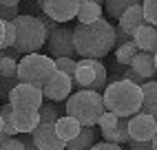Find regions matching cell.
<instances>
[{
    "instance_id": "obj_1",
    "label": "cell",
    "mask_w": 157,
    "mask_h": 150,
    "mask_svg": "<svg viewBox=\"0 0 157 150\" xmlns=\"http://www.w3.org/2000/svg\"><path fill=\"white\" fill-rule=\"evenodd\" d=\"M73 33H75V51L78 55H82V60L106 58L109 51L115 49V27L104 18L91 24L78 22Z\"/></svg>"
},
{
    "instance_id": "obj_2",
    "label": "cell",
    "mask_w": 157,
    "mask_h": 150,
    "mask_svg": "<svg viewBox=\"0 0 157 150\" xmlns=\"http://www.w3.org/2000/svg\"><path fill=\"white\" fill-rule=\"evenodd\" d=\"M142 104H144L142 86L128 80L109 84L106 91H104V106H106V111L115 113L117 117H133L142 113Z\"/></svg>"
},
{
    "instance_id": "obj_3",
    "label": "cell",
    "mask_w": 157,
    "mask_h": 150,
    "mask_svg": "<svg viewBox=\"0 0 157 150\" xmlns=\"http://www.w3.org/2000/svg\"><path fill=\"white\" fill-rule=\"evenodd\" d=\"M16 27V51L20 55H29V53H38L49 42V29L40 20V16H29L20 13L13 20Z\"/></svg>"
},
{
    "instance_id": "obj_4",
    "label": "cell",
    "mask_w": 157,
    "mask_h": 150,
    "mask_svg": "<svg viewBox=\"0 0 157 150\" xmlns=\"http://www.w3.org/2000/svg\"><path fill=\"white\" fill-rule=\"evenodd\" d=\"M67 115L75 117L82 126H95L100 117L106 113L104 106V95L95 91H78L64 102Z\"/></svg>"
},
{
    "instance_id": "obj_5",
    "label": "cell",
    "mask_w": 157,
    "mask_h": 150,
    "mask_svg": "<svg viewBox=\"0 0 157 150\" xmlns=\"http://www.w3.org/2000/svg\"><path fill=\"white\" fill-rule=\"evenodd\" d=\"M58 73L56 60L44 53H29L22 55L18 64V82L22 84H33L38 88H44L47 82Z\"/></svg>"
},
{
    "instance_id": "obj_6",
    "label": "cell",
    "mask_w": 157,
    "mask_h": 150,
    "mask_svg": "<svg viewBox=\"0 0 157 150\" xmlns=\"http://www.w3.org/2000/svg\"><path fill=\"white\" fill-rule=\"evenodd\" d=\"M73 82L80 91H95L104 95L109 86V69L100 60H80Z\"/></svg>"
},
{
    "instance_id": "obj_7",
    "label": "cell",
    "mask_w": 157,
    "mask_h": 150,
    "mask_svg": "<svg viewBox=\"0 0 157 150\" xmlns=\"http://www.w3.org/2000/svg\"><path fill=\"white\" fill-rule=\"evenodd\" d=\"M9 104L16 111H40V106L44 104V93H42V88L33 86V84L20 82L9 95Z\"/></svg>"
},
{
    "instance_id": "obj_8",
    "label": "cell",
    "mask_w": 157,
    "mask_h": 150,
    "mask_svg": "<svg viewBox=\"0 0 157 150\" xmlns=\"http://www.w3.org/2000/svg\"><path fill=\"white\" fill-rule=\"evenodd\" d=\"M47 51L53 60H60V58H73L75 55V33L73 29L69 27H60L58 31L49 36V42H47Z\"/></svg>"
},
{
    "instance_id": "obj_9",
    "label": "cell",
    "mask_w": 157,
    "mask_h": 150,
    "mask_svg": "<svg viewBox=\"0 0 157 150\" xmlns=\"http://www.w3.org/2000/svg\"><path fill=\"white\" fill-rule=\"evenodd\" d=\"M82 0H44L42 2V13L56 22H69V20L78 18Z\"/></svg>"
},
{
    "instance_id": "obj_10",
    "label": "cell",
    "mask_w": 157,
    "mask_h": 150,
    "mask_svg": "<svg viewBox=\"0 0 157 150\" xmlns=\"http://www.w3.org/2000/svg\"><path fill=\"white\" fill-rule=\"evenodd\" d=\"M131 141H153L157 135V119L148 113H137L128 117Z\"/></svg>"
},
{
    "instance_id": "obj_11",
    "label": "cell",
    "mask_w": 157,
    "mask_h": 150,
    "mask_svg": "<svg viewBox=\"0 0 157 150\" xmlns=\"http://www.w3.org/2000/svg\"><path fill=\"white\" fill-rule=\"evenodd\" d=\"M73 88H75L73 77H69L67 73L58 71L53 77L47 82V86L42 88V93H44V99H49V102H64V99H69L73 95L71 93Z\"/></svg>"
},
{
    "instance_id": "obj_12",
    "label": "cell",
    "mask_w": 157,
    "mask_h": 150,
    "mask_svg": "<svg viewBox=\"0 0 157 150\" xmlns=\"http://www.w3.org/2000/svg\"><path fill=\"white\" fill-rule=\"evenodd\" d=\"M31 137L40 150H67V141L60 139L56 124H40Z\"/></svg>"
},
{
    "instance_id": "obj_13",
    "label": "cell",
    "mask_w": 157,
    "mask_h": 150,
    "mask_svg": "<svg viewBox=\"0 0 157 150\" xmlns=\"http://www.w3.org/2000/svg\"><path fill=\"white\" fill-rule=\"evenodd\" d=\"M42 124L38 111H13V128L18 135H33V130Z\"/></svg>"
},
{
    "instance_id": "obj_14",
    "label": "cell",
    "mask_w": 157,
    "mask_h": 150,
    "mask_svg": "<svg viewBox=\"0 0 157 150\" xmlns=\"http://www.w3.org/2000/svg\"><path fill=\"white\" fill-rule=\"evenodd\" d=\"M144 24H148V22H146V16H144V7L142 5L131 7L128 11L120 18V22H117V27L124 31V33H128L131 38H133L135 31H137L140 27H144Z\"/></svg>"
},
{
    "instance_id": "obj_15",
    "label": "cell",
    "mask_w": 157,
    "mask_h": 150,
    "mask_svg": "<svg viewBox=\"0 0 157 150\" xmlns=\"http://www.w3.org/2000/svg\"><path fill=\"white\" fill-rule=\"evenodd\" d=\"M133 42L140 47V51L144 53H157V27L153 24H144L133 33Z\"/></svg>"
},
{
    "instance_id": "obj_16",
    "label": "cell",
    "mask_w": 157,
    "mask_h": 150,
    "mask_svg": "<svg viewBox=\"0 0 157 150\" xmlns=\"http://www.w3.org/2000/svg\"><path fill=\"white\" fill-rule=\"evenodd\" d=\"M102 137H104V141H109V144H117V146L131 144V133H128V117H120L117 126L109 128V130H102Z\"/></svg>"
},
{
    "instance_id": "obj_17",
    "label": "cell",
    "mask_w": 157,
    "mask_h": 150,
    "mask_svg": "<svg viewBox=\"0 0 157 150\" xmlns=\"http://www.w3.org/2000/svg\"><path fill=\"white\" fill-rule=\"evenodd\" d=\"M82 128H84V126H82V124L75 119V117H71V115H64V117H60V119L56 122V130H58L60 139H64L67 144L80 135Z\"/></svg>"
},
{
    "instance_id": "obj_18",
    "label": "cell",
    "mask_w": 157,
    "mask_h": 150,
    "mask_svg": "<svg viewBox=\"0 0 157 150\" xmlns=\"http://www.w3.org/2000/svg\"><path fill=\"white\" fill-rule=\"evenodd\" d=\"M131 69H133L135 73H140L144 80H153L155 75H157V69H155V55H153V53H144V51H140V55L133 60Z\"/></svg>"
},
{
    "instance_id": "obj_19",
    "label": "cell",
    "mask_w": 157,
    "mask_h": 150,
    "mask_svg": "<svg viewBox=\"0 0 157 150\" xmlns=\"http://www.w3.org/2000/svg\"><path fill=\"white\" fill-rule=\"evenodd\" d=\"M95 144H98V130L93 126H84L80 135L67 144V150H91Z\"/></svg>"
},
{
    "instance_id": "obj_20",
    "label": "cell",
    "mask_w": 157,
    "mask_h": 150,
    "mask_svg": "<svg viewBox=\"0 0 157 150\" xmlns=\"http://www.w3.org/2000/svg\"><path fill=\"white\" fill-rule=\"evenodd\" d=\"M142 93H144L142 113H148L157 119V80H148L142 86Z\"/></svg>"
},
{
    "instance_id": "obj_21",
    "label": "cell",
    "mask_w": 157,
    "mask_h": 150,
    "mask_svg": "<svg viewBox=\"0 0 157 150\" xmlns=\"http://www.w3.org/2000/svg\"><path fill=\"white\" fill-rule=\"evenodd\" d=\"M98 20H102V5L100 2H91V0H82L78 22L80 24H91V22H98Z\"/></svg>"
},
{
    "instance_id": "obj_22",
    "label": "cell",
    "mask_w": 157,
    "mask_h": 150,
    "mask_svg": "<svg viewBox=\"0 0 157 150\" xmlns=\"http://www.w3.org/2000/svg\"><path fill=\"white\" fill-rule=\"evenodd\" d=\"M140 55V47L135 44V42H126V44H122L120 49H115V62L122 64V66H131L133 60Z\"/></svg>"
},
{
    "instance_id": "obj_23",
    "label": "cell",
    "mask_w": 157,
    "mask_h": 150,
    "mask_svg": "<svg viewBox=\"0 0 157 150\" xmlns=\"http://www.w3.org/2000/svg\"><path fill=\"white\" fill-rule=\"evenodd\" d=\"M135 5H140L137 0H104V9H106V13L111 18H117V20L126 13L131 7H135Z\"/></svg>"
},
{
    "instance_id": "obj_24",
    "label": "cell",
    "mask_w": 157,
    "mask_h": 150,
    "mask_svg": "<svg viewBox=\"0 0 157 150\" xmlns=\"http://www.w3.org/2000/svg\"><path fill=\"white\" fill-rule=\"evenodd\" d=\"M18 55L20 53L16 49H11L7 58L0 60V77H18V64H20Z\"/></svg>"
},
{
    "instance_id": "obj_25",
    "label": "cell",
    "mask_w": 157,
    "mask_h": 150,
    "mask_svg": "<svg viewBox=\"0 0 157 150\" xmlns=\"http://www.w3.org/2000/svg\"><path fill=\"white\" fill-rule=\"evenodd\" d=\"M38 113H40V122L42 124H56L62 117V106L56 102H44Z\"/></svg>"
},
{
    "instance_id": "obj_26",
    "label": "cell",
    "mask_w": 157,
    "mask_h": 150,
    "mask_svg": "<svg viewBox=\"0 0 157 150\" xmlns=\"http://www.w3.org/2000/svg\"><path fill=\"white\" fill-rule=\"evenodd\" d=\"M18 77H0V102H7L9 104V95L11 91L18 86Z\"/></svg>"
},
{
    "instance_id": "obj_27",
    "label": "cell",
    "mask_w": 157,
    "mask_h": 150,
    "mask_svg": "<svg viewBox=\"0 0 157 150\" xmlns=\"http://www.w3.org/2000/svg\"><path fill=\"white\" fill-rule=\"evenodd\" d=\"M56 66L60 73H67L69 77H75V71H78V62L73 60V58H60L56 60Z\"/></svg>"
},
{
    "instance_id": "obj_28",
    "label": "cell",
    "mask_w": 157,
    "mask_h": 150,
    "mask_svg": "<svg viewBox=\"0 0 157 150\" xmlns=\"http://www.w3.org/2000/svg\"><path fill=\"white\" fill-rule=\"evenodd\" d=\"M144 16H146V22L157 27V0H144Z\"/></svg>"
},
{
    "instance_id": "obj_29",
    "label": "cell",
    "mask_w": 157,
    "mask_h": 150,
    "mask_svg": "<svg viewBox=\"0 0 157 150\" xmlns=\"http://www.w3.org/2000/svg\"><path fill=\"white\" fill-rule=\"evenodd\" d=\"M117 122H120V117L115 115V113H111V111H106L102 117H100V122H98V126L102 128V130H109V128H113V126H117Z\"/></svg>"
},
{
    "instance_id": "obj_30",
    "label": "cell",
    "mask_w": 157,
    "mask_h": 150,
    "mask_svg": "<svg viewBox=\"0 0 157 150\" xmlns=\"http://www.w3.org/2000/svg\"><path fill=\"white\" fill-rule=\"evenodd\" d=\"M2 49H16V27L13 22H7L5 27V44Z\"/></svg>"
},
{
    "instance_id": "obj_31",
    "label": "cell",
    "mask_w": 157,
    "mask_h": 150,
    "mask_svg": "<svg viewBox=\"0 0 157 150\" xmlns=\"http://www.w3.org/2000/svg\"><path fill=\"white\" fill-rule=\"evenodd\" d=\"M2 150H25V141L20 137H7L2 144Z\"/></svg>"
},
{
    "instance_id": "obj_32",
    "label": "cell",
    "mask_w": 157,
    "mask_h": 150,
    "mask_svg": "<svg viewBox=\"0 0 157 150\" xmlns=\"http://www.w3.org/2000/svg\"><path fill=\"white\" fill-rule=\"evenodd\" d=\"M18 7H0V18L5 20V22H13L18 18Z\"/></svg>"
},
{
    "instance_id": "obj_33",
    "label": "cell",
    "mask_w": 157,
    "mask_h": 150,
    "mask_svg": "<svg viewBox=\"0 0 157 150\" xmlns=\"http://www.w3.org/2000/svg\"><path fill=\"white\" fill-rule=\"evenodd\" d=\"M124 80H128V82H133V84H137V86H144V84L148 82V80H144L140 73H135L131 66H128L126 71H124Z\"/></svg>"
},
{
    "instance_id": "obj_34",
    "label": "cell",
    "mask_w": 157,
    "mask_h": 150,
    "mask_svg": "<svg viewBox=\"0 0 157 150\" xmlns=\"http://www.w3.org/2000/svg\"><path fill=\"white\" fill-rule=\"evenodd\" d=\"M131 40H133V38H131L128 33H124L120 27H115V49H120L122 44H126V42H131Z\"/></svg>"
},
{
    "instance_id": "obj_35",
    "label": "cell",
    "mask_w": 157,
    "mask_h": 150,
    "mask_svg": "<svg viewBox=\"0 0 157 150\" xmlns=\"http://www.w3.org/2000/svg\"><path fill=\"white\" fill-rule=\"evenodd\" d=\"M91 150H124L122 146H117V144H109V141H98L95 146H93Z\"/></svg>"
},
{
    "instance_id": "obj_36",
    "label": "cell",
    "mask_w": 157,
    "mask_h": 150,
    "mask_svg": "<svg viewBox=\"0 0 157 150\" xmlns=\"http://www.w3.org/2000/svg\"><path fill=\"white\" fill-rule=\"evenodd\" d=\"M128 150H153V144L151 141H131Z\"/></svg>"
},
{
    "instance_id": "obj_37",
    "label": "cell",
    "mask_w": 157,
    "mask_h": 150,
    "mask_svg": "<svg viewBox=\"0 0 157 150\" xmlns=\"http://www.w3.org/2000/svg\"><path fill=\"white\" fill-rule=\"evenodd\" d=\"M40 20H42V22H44V27L49 29V33H53V31H58V29H60V24L56 22V20H51V18H47L44 13L40 16Z\"/></svg>"
},
{
    "instance_id": "obj_38",
    "label": "cell",
    "mask_w": 157,
    "mask_h": 150,
    "mask_svg": "<svg viewBox=\"0 0 157 150\" xmlns=\"http://www.w3.org/2000/svg\"><path fill=\"white\" fill-rule=\"evenodd\" d=\"M22 141H25V150H40V148L36 146V141H33V137H31V135L22 137Z\"/></svg>"
},
{
    "instance_id": "obj_39",
    "label": "cell",
    "mask_w": 157,
    "mask_h": 150,
    "mask_svg": "<svg viewBox=\"0 0 157 150\" xmlns=\"http://www.w3.org/2000/svg\"><path fill=\"white\" fill-rule=\"evenodd\" d=\"M5 27H7V22L0 18V49H2V44H5Z\"/></svg>"
},
{
    "instance_id": "obj_40",
    "label": "cell",
    "mask_w": 157,
    "mask_h": 150,
    "mask_svg": "<svg viewBox=\"0 0 157 150\" xmlns=\"http://www.w3.org/2000/svg\"><path fill=\"white\" fill-rule=\"evenodd\" d=\"M2 7H20V0H0Z\"/></svg>"
},
{
    "instance_id": "obj_41",
    "label": "cell",
    "mask_w": 157,
    "mask_h": 150,
    "mask_svg": "<svg viewBox=\"0 0 157 150\" xmlns=\"http://www.w3.org/2000/svg\"><path fill=\"white\" fill-rule=\"evenodd\" d=\"M9 135H5V133H0V148H2V144H5V139H7Z\"/></svg>"
},
{
    "instance_id": "obj_42",
    "label": "cell",
    "mask_w": 157,
    "mask_h": 150,
    "mask_svg": "<svg viewBox=\"0 0 157 150\" xmlns=\"http://www.w3.org/2000/svg\"><path fill=\"white\" fill-rule=\"evenodd\" d=\"M0 133H5V119H2V115H0Z\"/></svg>"
},
{
    "instance_id": "obj_43",
    "label": "cell",
    "mask_w": 157,
    "mask_h": 150,
    "mask_svg": "<svg viewBox=\"0 0 157 150\" xmlns=\"http://www.w3.org/2000/svg\"><path fill=\"white\" fill-rule=\"evenodd\" d=\"M151 144H153V150H157V135H155V139H153Z\"/></svg>"
},
{
    "instance_id": "obj_44",
    "label": "cell",
    "mask_w": 157,
    "mask_h": 150,
    "mask_svg": "<svg viewBox=\"0 0 157 150\" xmlns=\"http://www.w3.org/2000/svg\"><path fill=\"white\" fill-rule=\"evenodd\" d=\"M155 69H157V53H155Z\"/></svg>"
},
{
    "instance_id": "obj_45",
    "label": "cell",
    "mask_w": 157,
    "mask_h": 150,
    "mask_svg": "<svg viewBox=\"0 0 157 150\" xmlns=\"http://www.w3.org/2000/svg\"><path fill=\"white\" fill-rule=\"evenodd\" d=\"M31 2H44V0H31Z\"/></svg>"
},
{
    "instance_id": "obj_46",
    "label": "cell",
    "mask_w": 157,
    "mask_h": 150,
    "mask_svg": "<svg viewBox=\"0 0 157 150\" xmlns=\"http://www.w3.org/2000/svg\"><path fill=\"white\" fill-rule=\"evenodd\" d=\"M91 2H102V0H91Z\"/></svg>"
},
{
    "instance_id": "obj_47",
    "label": "cell",
    "mask_w": 157,
    "mask_h": 150,
    "mask_svg": "<svg viewBox=\"0 0 157 150\" xmlns=\"http://www.w3.org/2000/svg\"><path fill=\"white\" fill-rule=\"evenodd\" d=\"M137 2H140V5H144V0H137Z\"/></svg>"
},
{
    "instance_id": "obj_48",
    "label": "cell",
    "mask_w": 157,
    "mask_h": 150,
    "mask_svg": "<svg viewBox=\"0 0 157 150\" xmlns=\"http://www.w3.org/2000/svg\"><path fill=\"white\" fill-rule=\"evenodd\" d=\"M0 111H2V104H0Z\"/></svg>"
},
{
    "instance_id": "obj_49",
    "label": "cell",
    "mask_w": 157,
    "mask_h": 150,
    "mask_svg": "<svg viewBox=\"0 0 157 150\" xmlns=\"http://www.w3.org/2000/svg\"><path fill=\"white\" fill-rule=\"evenodd\" d=\"M0 7H2V5H0Z\"/></svg>"
},
{
    "instance_id": "obj_50",
    "label": "cell",
    "mask_w": 157,
    "mask_h": 150,
    "mask_svg": "<svg viewBox=\"0 0 157 150\" xmlns=\"http://www.w3.org/2000/svg\"><path fill=\"white\" fill-rule=\"evenodd\" d=\"M0 150H2V148H0Z\"/></svg>"
}]
</instances>
